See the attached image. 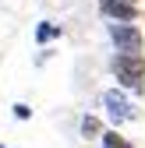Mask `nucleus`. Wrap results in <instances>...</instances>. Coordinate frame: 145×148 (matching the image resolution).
<instances>
[{
  "instance_id": "nucleus-3",
  "label": "nucleus",
  "mask_w": 145,
  "mask_h": 148,
  "mask_svg": "<svg viewBox=\"0 0 145 148\" xmlns=\"http://www.w3.org/2000/svg\"><path fill=\"white\" fill-rule=\"evenodd\" d=\"M106 35L117 53H142L145 49V32L135 21H110L106 25Z\"/></svg>"
},
{
  "instance_id": "nucleus-7",
  "label": "nucleus",
  "mask_w": 145,
  "mask_h": 148,
  "mask_svg": "<svg viewBox=\"0 0 145 148\" xmlns=\"http://www.w3.org/2000/svg\"><path fill=\"white\" fill-rule=\"evenodd\" d=\"M99 141H103V148H135L128 138L117 131V127H113V131H103V138H99Z\"/></svg>"
},
{
  "instance_id": "nucleus-8",
  "label": "nucleus",
  "mask_w": 145,
  "mask_h": 148,
  "mask_svg": "<svg viewBox=\"0 0 145 148\" xmlns=\"http://www.w3.org/2000/svg\"><path fill=\"white\" fill-rule=\"evenodd\" d=\"M11 109H14V116H18V120H32V106H28V102H14Z\"/></svg>"
},
{
  "instance_id": "nucleus-5",
  "label": "nucleus",
  "mask_w": 145,
  "mask_h": 148,
  "mask_svg": "<svg viewBox=\"0 0 145 148\" xmlns=\"http://www.w3.org/2000/svg\"><path fill=\"white\" fill-rule=\"evenodd\" d=\"M60 35H64V28L53 25V21H39V25H35V42H39V46H50L53 39H60Z\"/></svg>"
},
{
  "instance_id": "nucleus-10",
  "label": "nucleus",
  "mask_w": 145,
  "mask_h": 148,
  "mask_svg": "<svg viewBox=\"0 0 145 148\" xmlns=\"http://www.w3.org/2000/svg\"><path fill=\"white\" fill-rule=\"evenodd\" d=\"M0 148H4V145H0Z\"/></svg>"
},
{
  "instance_id": "nucleus-4",
  "label": "nucleus",
  "mask_w": 145,
  "mask_h": 148,
  "mask_svg": "<svg viewBox=\"0 0 145 148\" xmlns=\"http://www.w3.org/2000/svg\"><path fill=\"white\" fill-rule=\"evenodd\" d=\"M96 7L106 21H138L142 18V7L128 4V0H96Z\"/></svg>"
},
{
  "instance_id": "nucleus-6",
  "label": "nucleus",
  "mask_w": 145,
  "mask_h": 148,
  "mask_svg": "<svg viewBox=\"0 0 145 148\" xmlns=\"http://www.w3.org/2000/svg\"><path fill=\"white\" fill-rule=\"evenodd\" d=\"M81 138H85V141L103 138V120H99V116H92V113H85V116H81Z\"/></svg>"
},
{
  "instance_id": "nucleus-9",
  "label": "nucleus",
  "mask_w": 145,
  "mask_h": 148,
  "mask_svg": "<svg viewBox=\"0 0 145 148\" xmlns=\"http://www.w3.org/2000/svg\"><path fill=\"white\" fill-rule=\"evenodd\" d=\"M128 4H138V0H128Z\"/></svg>"
},
{
  "instance_id": "nucleus-1",
  "label": "nucleus",
  "mask_w": 145,
  "mask_h": 148,
  "mask_svg": "<svg viewBox=\"0 0 145 148\" xmlns=\"http://www.w3.org/2000/svg\"><path fill=\"white\" fill-rule=\"evenodd\" d=\"M110 71L117 78V88L131 92V95H145V57L142 53H113Z\"/></svg>"
},
{
  "instance_id": "nucleus-2",
  "label": "nucleus",
  "mask_w": 145,
  "mask_h": 148,
  "mask_svg": "<svg viewBox=\"0 0 145 148\" xmlns=\"http://www.w3.org/2000/svg\"><path fill=\"white\" fill-rule=\"evenodd\" d=\"M99 102H103V113H106V120H110L113 127H124V123L138 120V109H135V102L128 99L124 88H106L99 95Z\"/></svg>"
}]
</instances>
